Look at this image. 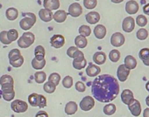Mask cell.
Returning <instances> with one entry per match:
<instances>
[{"label": "cell", "mask_w": 149, "mask_h": 117, "mask_svg": "<svg viewBox=\"0 0 149 117\" xmlns=\"http://www.w3.org/2000/svg\"><path fill=\"white\" fill-rule=\"evenodd\" d=\"M120 90L118 80L110 74H102L97 76L92 82L91 93L97 100L108 103L114 100Z\"/></svg>", "instance_id": "cell-1"}, {"label": "cell", "mask_w": 149, "mask_h": 117, "mask_svg": "<svg viewBox=\"0 0 149 117\" xmlns=\"http://www.w3.org/2000/svg\"><path fill=\"white\" fill-rule=\"evenodd\" d=\"M143 12L145 14H146V15L149 16V3L146 4V6H144V7H143Z\"/></svg>", "instance_id": "cell-48"}, {"label": "cell", "mask_w": 149, "mask_h": 117, "mask_svg": "<svg viewBox=\"0 0 149 117\" xmlns=\"http://www.w3.org/2000/svg\"><path fill=\"white\" fill-rule=\"evenodd\" d=\"M77 1H79V0H77Z\"/></svg>", "instance_id": "cell-53"}, {"label": "cell", "mask_w": 149, "mask_h": 117, "mask_svg": "<svg viewBox=\"0 0 149 117\" xmlns=\"http://www.w3.org/2000/svg\"><path fill=\"white\" fill-rule=\"evenodd\" d=\"M68 17V13L63 10H58L54 13V19L57 23H63Z\"/></svg>", "instance_id": "cell-29"}, {"label": "cell", "mask_w": 149, "mask_h": 117, "mask_svg": "<svg viewBox=\"0 0 149 117\" xmlns=\"http://www.w3.org/2000/svg\"><path fill=\"white\" fill-rule=\"evenodd\" d=\"M78 32H79V34L82 35V36H84V37H89L91 34V29L89 25H83L79 27L78 29Z\"/></svg>", "instance_id": "cell-37"}, {"label": "cell", "mask_w": 149, "mask_h": 117, "mask_svg": "<svg viewBox=\"0 0 149 117\" xmlns=\"http://www.w3.org/2000/svg\"><path fill=\"white\" fill-rule=\"evenodd\" d=\"M76 89L80 92V93H84L85 90H86V87H85V84L82 81H77L76 83Z\"/></svg>", "instance_id": "cell-46"}, {"label": "cell", "mask_w": 149, "mask_h": 117, "mask_svg": "<svg viewBox=\"0 0 149 117\" xmlns=\"http://www.w3.org/2000/svg\"><path fill=\"white\" fill-rule=\"evenodd\" d=\"M8 57L10 64L13 67H20L24 64V57L21 55V52L19 49L11 50L9 52Z\"/></svg>", "instance_id": "cell-2"}, {"label": "cell", "mask_w": 149, "mask_h": 117, "mask_svg": "<svg viewBox=\"0 0 149 117\" xmlns=\"http://www.w3.org/2000/svg\"><path fill=\"white\" fill-rule=\"evenodd\" d=\"M28 102L32 107H39L40 108H43L47 106L46 97L36 93H33L28 96Z\"/></svg>", "instance_id": "cell-4"}, {"label": "cell", "mask_w": 149, "mask_h": 117, "mask_svg": "<svg viewBox=\"0 0 149 117\" xmlns=\"http://www.w3.org/2000/svg\"><path fill=\"white\" fill-rule=\"evenodd\" d=\"M120 57H121V54H120V52L117 49H113L109 53V58L111 61H112L113 63H117L120 60Z\"/></svg>", "instance_id": "cell-33"}, {"label": "cell", "mask_w": 149, "mask_h": 117, "mask_svg": "<svg viewBox=\"0 0 149 117\" xmlns=\"http://www.w3.org/2000/svg\"><path fill=\"white\" fill-rule=\"evenodd\" d=\"M79 107L83 111H90L95 107V99L92 96H85L79 103Z\"/></svg>", "instance_id": "cell-6"}, {"label": "cell", "mask_w": 149, "mask_h": 117, "mask_svg": "<svg viewBox=\"0 0 149 117\" xmlns=\"http://www.w3.org/2000/svg\"><path fill=\"white\" fill-rule=\"evenodd\" d=\"M129 74H130V70L125 66V64L120 65V66L118 67L117 76H118V80H119L121 82H125V81L127 80Z\"/></svg>", "instance_id": "cell-13"}, {"label": "cell", "mask_w": 149, "mask_h": 117, "mask_svg": "<svg viewBox=\"0 0 149 117\" xmlns=\"http://www.w3.org/2000/svg\"><path fill=\"white\" fill-rule=\"evenodd\" d=\"M11 107L13 111H14L15 113L20 114V113H25L28 109V104L21 100H14L13 101H12Z\"/></svg>", "instance_id": "cell-7"}, {"label": "cell", "mask_w": 149, "mask_h": 117, "mask_svg": "<svg viewBox=\"0 0 149 117\" xmlns=\"http://www.w3.org/2000/svg\"><path fill=\"white\" fill-rule=\"evenodd\" d=\"M87 61L84 56H82V57H79V58H74L73 60V62H72V65H73V67L74 69H77V70H82L84 69L86 65H87Z\"/></svg>", "instance_id": "cell-17"}, {"label": "cell", "mask_w": 149, "mask_h": 117, "mask_svg": "<svg viewBox=\"0 0 149 117\" xmlns=\"http://www.w3.org/2000/svg\"><path fill=\"white\" fill-rule=\"evenodd\" d=\"M0 84L2 88H13L14 81L13 78L8 74H5L0 78Z\"/></svg>", "instance_id": "cell-14"}, {"label": "cell", "mask_w": 149, "mask_h": 117, "mask_svg": "<svg viewBox=\"0 0 149 117\" xmlns=\"http://www.w3.org/2000/svg\"><path fill=\"white\" fill-rule=\"evenodd\" d=\"M45 66H46V60L38 61V60H36L35 58H33V61H32V67H33V68H34L36 70H40V69H43Z\"/></svg>", "instance_id": "cell-36"}, {"label": "cell", "mask_w": 149, "mask_h": 117, "mask_svg": "<svg viewBox=\"0 0 149 117\" xmlns=\"http://www.w3.org/2000/svg\"><path fill=\"white\" fill-rule=\"evenodd\" d=\"M136 36H137V39H139V40H145V39H146L147 37H148V32H147V30L145 29V28H140V29L137 32Z\"/></svg>", "instance_id": "cell-40"}, {"label": "cell", "mask_w": 149, "mask_h": 117, "mask_svg": "<svg viewBox=\"0 0 149 117\" xmlns=\"http://www.w3.org/2000/svg\"><path fill=\"white\" fill-rule=\"evenodd\" d=\"M103 111H104V114H106V115H109V116H110V115H112V114H114L116 113V111H117L116 105H115V104H111V103L106 104V105L104 107Z\"/></svg>", "instance_id": "cell-35"}, {"label": "cell", "mask_w": 149, "mask_h": 117, "mask_svg": "<svg viewBox=\"0 0 149 117\" xmlns=\"http://www.w3.org/2000/svg\"><path fill=\"white\" fill-rule=\"evenodd\" d=\"M35 40V36L33 32H26L21 35V37L18 40V45L20 48H28L31 46Z\"/></svg>", "instance_id": "cell-5"}, {"label": "cell", "mask_w": 149, "mask_h": 117, "mask_svg": "<svg viewBox=\"0 0 149 117\" xmlns=\"http://www.w3.org/2000/svg\"><path fill=\"white\" fill-rule=\"evenodd\" d=\"M48 81L54 83L55 86H58L61 81V75L57 73H53L48 76Z\"/></svg>", "instance_id": "cell-39"}, {"label": "cell", "mask_w": 149, "mask_h": 117, "mask_svg": "<svg viewBox=\"0 0 149 117\" xmlns=\"http://www.w3.org/2000/svg\"><path fill=\"white\" fill-rule=\"evenodd\" d=\"M43 89H44V91H45L46 93H47V94H53V93H54L55 90H56V86H55L54 83H52V82H50V81H47V82L44 83Z\"/></svg>", "instance_id": "cell-38"}, {"label": "cell", "mask_w": 149, "mask_h": 117, "mask_svg": "<svg viewBox=\"0 0 149 117\" xmlns=\"http://www.w3.org/2000/svg\"><path fill=\"white\" fill-rule=\"evenodd\" d=\"M34 55H35L34 58L38 61L45 60V55H46L45 48L42 45H37L34 49Z\"/></svg>", "instance_id": "cell-30"}, {"label": "cell", "mask_w": 149, "mask_h": 117, "mask_svg": "<svg viewBox=\"0 0 149 117\" xmlns=\"http://www.w3.org/2000/svg\"><path fill=\"white\" fill-rule=\"evenodd\" d=\"M85 72L89 77H96V76H98L99 74L101 73V68L97 65H94L92 63H90L89 66L87 67Z\"/></svg>", "instance_id": "cell-16"}, {"label": "cell", "mask_w": 149, "mask_h": 117, "mask_svg": "<svg viewBox=\"0 0 149 117\" xmlns=\"http://www.w3.org/2000/svg\"><path fill=\"white\" fill-rule=\"evenodd\" d=\"M47 79V74L43 71H38L34 74V81L38 84H42Z\"/></svg>", "instance_id": "cell-34"}, {"label": "cell", "mask_w": 149, "mask_h": 117, "mask_svg": "<svg viewBox=\"0 0 149 117\" xmlns=\"http://www.w3.org/2000/svg\"><path fill=\"white\" fill-rule=\"evenodd\" d=\"M92 60H93V62H95L97 65L98 66L103 65L106 61V54L104 52H100V51L94 53Z\"/></svg>", "instance_id": "cell-23"}, {"label": "cell", "mask_w": 149, "mask_h": 117, "mask_svg": "<svg viewBox=\"0 0 149 117\" xmlns=\"http://www.w3.org/2000/svg\"><path fill=\"white\" fill-rule=\"evenodd\" d=\"M78 110V105L76 101H68L64 108V111L68 115H73Z\"/></svg>", "instance_id": "cell-21"}, {"label": "cell", "mask_w": 149, "mask_h": 117, "mask_svg": "<svg viewBox=\"0 0 149 117\" xmlns=\"http://www.w3.org/2000/svg\"><path fill=\"white\" fill-rule=\"evenodd\" d=\"M39 17L40 19L44 22H50L54 19V14L52 11L47 9H41L39 12Z\"/></svg>", "instance_id": "cell-19"}, {"label": "cell", "mask_w": 149, "mask_h": 117, "mask_svg": "<svg viewBox=\"0 0 149 117\" xmlns=\"http://www.w3.org/2000/svg\"><path fill=\"white\" fill-rule=\"evenodd\" d=\"M74 44H76V46L78 48H85L88 45V40H87L86 37L78 35L77 37H76V39H74Z\"/></svg>", "instance_id": "cell-32"}, {"label": "cell", "mask_w": 149, "mask_h": 117, "mask_svg": "<svg viewBox=\"0 0 149 117\" xmlns=\"http://www.w3.org/2000/svg\"><path fill=\"white\" fill-rule=\"evenodd\" d=\"M139 7V4L135 1V0H130L125 4V11L128 14H135L138 12Z\"/></svg>", "instance_id": "cell-18"}, {"label": "cell", "mask_w": 149, "mask_h": 117, "mask_svg": "<svg viewBox=\"0 0 149 117\" xmlns=\"http://www.w3.org/2000/svg\"><path fill=\"white\" fill-rule=\"evenodd\" d=\"M97 5V0H84V6H85L86 9L92 10L94 9Z\"/></svg>", "instance_id": "cell-43"}, {"label": "cell", "mask_w": 149, "mask_h": 117, "mask_svg": "<svg viewBox=\"0 0 149 117\" xmlns=\"http://www.w3.org/2000/svg\"><path fill=\"white\" fill-rule=\"evenodd\" d=\"M2 97L6 101H12L15 98V91L13 88H2Z\"/></svg>", "instance_id": "cell-26"}, {"label": "cell", "mask_w": 149, "mask_h": 117, "mask_svg": "<svg viewBox=\"0 0 149 117\" xmlns=\"http://www.w3.org/2000/svg\"><path fill=\"white\" fill-rule=\"evenodd\" d=\"M6 16L8 20L13 21V20L17 19V18L19 17V11L13 7L8 8L6 12Z\"/></svg>", "instance_id": "cell-31"}, {"label": "cell", "mask_w": 149, "mask_h": 117, "mask_svg": "<svg viewBox=\"0 0 149 117\" xmlns=\"http://www.w3.org/2000/svg\"><path fill=\"white\" fill-rule=\"evenodd\" d=\"M135 28V20L132 17H127L123 20L122 23V29L125 32H132Z\"/></svg>", "instance_id": "cell-11"}, {"label": "cell", "mask_w": 149, "mask_h": 117, "mask_svg": "<svg viewBox=\"0 0 149 117\" xmlns=\"http://www.w3.org/2000/svg\"><path fill=\"white\" fill-rule=\"evenodd\" d=\"M121 100L124 104L128 106L133 100H134V94L130 89H125L121 93Z\"/></svg>", "instance_id": "cell-15"}, {"label": "cell", "mask_w": 149, "mask_h": 117, "mask_svg": "<svg viewBox=\"0 0 149 117\" xmlns=\"http://www.w3.org/2000/svg\"><path fill=\"white\" fill-rule=\"evenodd\" d=\"M43 6L45 9L54 11H58L60 7V1L59 0H44L43 1Z\"/></svg>", "instance_id": "cell-22"}, {"label": "cell", "mask_w": 149, "mask_h": 117, "mask_svg": "<svg viewBox=\"0 0 149 117\" xmlns=\"http://www.w3.org/2000/svg\"><path fill=\"white\" fill-rule=\"evenodd\" d=\"M111 1L114 4H119V3H122L124 0H111Z\"/></svg>", "instance_id": "cell-50"}, {"label": "cell", "mask_w": 149, "mask_h": 117, "mask_svg": "<svg viewBox=\"0 0 149 117\" xmlns=\"http://www.w3.org/2000/svg\"><path fill=\"white\" fill-rule=\"evenodd\" d=\"M146 105L149 107V95L146 98Z\"/></svg>", "instance_id": "cell-52"}, {"label": "cell", "mask_w": 149, "mask_h": 117, "mask_svg": "<svg viewBox=\"0 0 149 117\" xmlns=\"http://www.w3.org/2000/svg\"><path fill=\"white\" fill-rule=\"evenodd\" d=\"M83 13V8L78 3H73L68 7V14L73 18H77Z\"/></svg>", "instance_id": "cell-12"}, {"label": "cell", "mask_w": 149, "mask_h": 117, "mask_svg": "<svg viewBox=\"0 0 149 117\" xmlns=\"http://www.w3.org/2000/svg\"><path fill=\"white\" fill-rule=\"evenodd\" d=\"M128 109H129V111L131 112V114H132L133 116L138 117V116H139L140 114H141V104H140V102H139L138 100L134 99V100L128 105Z\"/></svg>", "instance_id": "cell-10"}, {"label": "cell", "mask_w": 149, "mask_h": 117, "mask_svg": "<svg viewBox=\"0 0 149 117\" xmlns=\"http://www.w3.org/2000/svg\"><path fill=\"white\" fill-rule=\"evenodd\" d=\"M93 32H94V35H95V37H96L97 39H103L105 37L106 32H107L106 27H105L104 25H97L95 26Z\"/></svg>", "instance_id": "cell-24"}, {"label": "cell", "mask_w": 149, "mask_h": 117, "mask_svg": "<svg viewBox=\"0 0 149 117\" xmlns=\"http://www.w3.org/2000/svg\"><path fill=\"white\" fill-rule=\"evenodd\" d=\"M23 16H24V18L20 20L19 26L24 31L30 30L36 23V16L32 12L23 13Z\"/></svg>", "instance_id": "cell-3"}, {"label": "cell", "mask_w": 149, "mask_h": 117, "mask_svg": "<svg viewBox=\"0 0 149 117\" xmlns=\"http://www.w3.org/2000/svg\"><path fill=\"white\" fill-rule=\"evenodd\" d=\"M67 55L69 58H72L73 60H74V58H77L84 56V52L82 51H80L78 49V47H77V46H70V47H68V49L67 50Z\"/></svg>", "instance_id": "cell-20"}, {"label": "cell", "mask_w": 149, "mask_h": 117, "mask_svg": "<svg viewBox=\"0 0 149 117\" xmlns=\"http://www.w3.org/2000/svg\"><path fill=\"white\" fill-rule=\"evenodd\" d=\"M35 117H48V114L46 111H39L36 114Z\"/></svg>", "instance_id": "cell-47"}, {"label": "cell", "mask_w": 149, "mask_h": 117, "mask_svg": "<svg viewBox=\"0 0 149 117\" xmlns=\"http://www.w3.org/2000/svg\"><path fill=\"white\" fill-rule=\"evenodd\" d=\"M62 86L65 88H70L73 86V78L69 75L64 77V79L62 80Z\"/></svg>", "instance_id": "cell-44"}, {"label": "cell", "mask_w": 149, "mask_h": 117, "mask_svg": "<svg viewBox=\"0 0 149 117\" xmlns=\"http://www.w3.org/2000/svg\"><path fill=\"white\" fill-rule=\"evenodd\" d=\"M7 36H8V39L11 42L13 41H15L18 39L19 38V32L16 29H10L7 32Z\"/></svg>", "instance_id": "cell-42"}, {"label": "cell", "mask_w": 149, "mask_h": 117, "mask_svg": "<svg viewBox=\"0 0 149 117\" xmlns=\"http://www.w3.org/2000/svg\"><path fill=\"white\" fill-rule=\"evenodd\" d=\"M125 38L121 32H115L111 37V44L114 47H120L125 44Z\"/></svg>", "instance_id": "cell-9"}, {"label": "cell", "mask_w": 149, "mask_h": 117, "mask_svg": "<svg viewBox=\"0 0 149 117\" xmlns=\"http://www.w3.org/2000/svg\"><path fill=\"white\" fill-rule=\"evenodd\" d=\"M50 45L55 49L61 48L65 45V38L61 34H54L50 39Z\"/></svg>", "instance_id": "cell-8"}, {"label": "cell", "mask_w": 149, "mask_h": 117, "mask_svg": "<svg viewBox=\"0 0 149 117\" xmlns=\"http://www.w3.org/2000/svg\"><path fill=\"white\" fill-rule=\"evenodd\" d=\"M135 22H136V24H137L139 26L144 27V26H146V24H147V19H146V17L145 15H139V16L136 18Z\"/></svg>", "instance_id": "cell-41"}, {"label": "cell", "mask_w": 149, "mask_h": 117, "mask_svg": "<svg viewBox=\"0 0 149 117\" xmlns=\"http://www.w3.org/2000/svg\"><path fill=\"white\" fill-rule=\"evenodd\" d=\"M143 117H149V107L146 108L143 111Z\"/></svg>", "instance_id": "cell-49"}, {"label": "cell", "mask_w": 149, "mask_h": 117, "mask_svg": "<svg viewBox=\"0 0 149 117\" xmlns=\"http://www.w3.org/2000/svg\"><path fill=\"white\" fill-rule=\"evenodd\" d=\"M7 32H8V31H3L0 32V41H1L4 45H10L12 43L8 39Z\"/></svg>", "instance_id": "cell-45"}, {"label": "cell", "mask_w": 149, "mask_h": 117, "mask_svg": "<svg viewBox=\"0 0 149 117\" xmlns=\"http://www.w3.org/2000/svg\"><path fill=\"white\" fill-rule=\"evenodd\" d=\"M125 66L129 69H134L137 67V61L132 55H127L125 58Z\"/></svg>", "instance_id": "cell-28"}, {"label": "cell", "mask_w": 149, "mask_h": 117, "mask_svg": "<svg viewBox=\"0 0 149 117\" xmlns=\"http://www.w3.org/2000/svg\"><path fill=\"white\" fill-rule=\"evenodd\" d=\"M139 57L145 66L149 67V48H142L139 52Z\"/></svg>", "instance_id": "cell-27"}, {"label": "cell", "mask_w": 149, "mask_h": 117, "mask_svg": "<svg viewBox=\"0 0 149 117\" xmlns=\"http://www.w3.org/2000/svg\"><path fill=\"white\" fill-rule=\"evenodd\" d=\"M85 19H86V21L89 24L95 25V24H97V23L99 22V20H100V15L97 12H88L86 14Z\"/></svg>", "instance_id": "cell-25"}, {"label": "cell", "mask_w": 149, "mask_h": 117, "mask_svg": "<svg viewBox=\"0 0 149 117\" xmlns=\"http://www.w3.org/2000/svg\"><path fill=\"white\" fill-rule=\"evenodd\" d=\"M146 89L147 90V92H149V81L146 83Z\"/></svg>", "instance_id": "cell-51"}]
</instances>
